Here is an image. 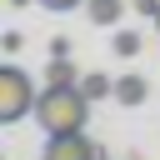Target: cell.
<instances>
[{
  "instance_id": "cell-1",
  "label": "cell",
  "mask_w": 160,
  "mask_h": 160,
  "mask_svg": "<svg viewBox=\"0 0 160 160\" xmlns=\"http://www.w3.org/2000/svg\"><path fill=\"white\" fill-rule=\"evenodd\" d=\"M90 115V100L80 85H45L40 100H35V120L45 135H65V130H80Z\"/></svg>"
},
{
  "instance_id": "cell-2",
  "label": "cell",
  "mask_w": 160,
  "mask_h": 160,
  "mask_svg": "<svg viewBox=\"0 0 160 160\" xmlns=\"http://www.w3.org/2000/svg\"><path fill=\"white\" fill-rule=\"evenodd\" d=\"M35 85H30V75L25 70H15V65H5L0 70V120L5 125H15V120H25V115H35Z\"/></svg>"
},
{
  "instance_id": "cell-3",
  "label": "cell",
  "mask_w": 160,
  "mask_h": 160,
  "mask_svg": "<svg viewBox=\"0 0 160 160\" xmlns=\"http://www.w3.org/2000/svg\"><path fill=\"white\" fill-rule=\"evenodd\" d=\"M100 150L85 140V130H65V135H50L45 145V160H95Z\"/></svg>"
},
{
  "instance_id": "cell-4",
  "label": "cell",
  "mask_w": 160,
  "mask_h": 160,
  "mask_svg": "<svg viewBox=\"0 0 160 160\" xmlns=\"http://www.w3.org/2000/svg\"><path fill=\"white\" fill-rule=\"evenodd\" d=\"M45 85H80V70L70 65V55H55L45 65Z\"/></svg>"
},
{
  "instance_id": "cell-5",
  "label": "cell",
  "mask_w": 160,
  "mask_h": 160,
  "mask_svg": "<svg viewBox=\"0 0 160 160\" xmlns=\"http://www.w3.org/2000/svg\"><path fill=\"white\" fill-rule=\"evenodd\" d=\"M120 10H125V0H85V15L95 25H120Z\"/></svg>"
},
{
  "instance_id": "cell-6",
  "label": "cell",
  "mask_w": 160,
  "mask_h": 160,
  "mask_svg": "<svg viewBox=\"0 0 160 160\" xmlns=\"http://www.w3.org/2000/svg\"><path fill=\"white\" fill-rule=\"evenodd\" d=\"M80 90H85V100L95 105V100L115 95V80H110V75H100V70H90V75H80Z\"/></svg>"
},
{
  "instance_id": "cell-7",
  "label": "cell",
  "mask_w": 160,
  "mask_h": 160,
  "mask_svg": "<svg viewBox=\"0 0 160 160\" xmlns=\"http://www.w3.org/2000/svg\"><path fill=\"white\" fill-rule=\"evenodd\" d=\"M115 100H120V105H140V100H145V80H140V75H120V80H115Z\"/></svg>"
},
{
  "instance_id": "cell-8",
  "label": "cell",
  "mask_w": 160,
  "mask_h": 160,
  "mask_svg": "<svg viewBox=\"0 0 160 160\" xmlns=\"http://www.w3.org/2000/svg\"><path fill=\"white\" fill-rule=\"evenodd\" d=\"M115 50H120V55H135V50H140V35H135V30H120V35H115Z\"/></svg>"
},
{
  "instance_id": "cell-9",
  "label": "cell",
  "mask_w": 160,
  "mask_h": 160,
  "mask_svg": "<svg viewBox=\"0 0 160 160\" xmlns=\"http://www.w3.org/2000/svg\"><path fill=\"white\" fill-rule=\"evenodd\" d=\"M40 5H45V10H80L85 0H40Z\"/></svg>"
},
{
  "instance_id": "cell-10",
  "label": "cell",
  "mask_w": 160,
  "mask_h": 160,
  "mask_svg": "<svg viewBox=\"0 0 160 160\" xmlns=\"http://www.w3.org/2000/svg\"><path fill=\"white\" fill-rule=\"evenodd\" d=\"M55 55H70V40H65V35H55V40H50V60H55Z\"/></svg>"
},
{
  "instance_id": "cell-11",
  "label": "cell",
  "mask_w": 160,
  "mask_h": 160,
  "mask_svg": "<svg viewBox=\"0 0 160 160\" xmlns=\"http://www.w3.org/2000/svg\"><path fill=\"white\" fill-rule=\"evenodd\" d=\"M135 10H140V15H150V20H155V15H160V0H135Z\"/></svg>"
},
{
  "instance_id": "cell-12",
  "label": "cell",
  "mask_w": 160,
  "mask_h": 160,
  "mask_svg": "<svg viewBox=\"0 0 160 160\" xmlns=\"http://www.w3.org/2000/svg\"><path fill=\"white\" fill-rule=\"evenodd\" d=\"M10 5H15V10H25V5H30V0H10Z\"/></svg>"
},
{
  "instance_id": "cell-13",
  "label": "cell",
  "mask_w": 160,
  "mask_h": 160,
  "mask_svg": "<svg viewBox=\"0 0 160 160\" xmlns=\"http://www.w3.org/2000/svg\"><path fill=\"white\" fill-rule=\"evenodd\" d=\"M95 160H100V155H95Z\"/></svg>"
}]
</instances>
